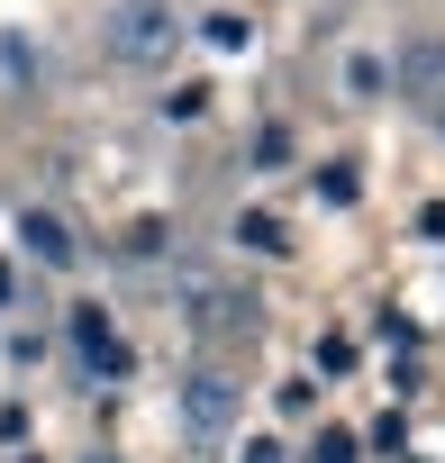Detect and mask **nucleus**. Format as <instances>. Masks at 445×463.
Here are the masks:
<instances>
[{"label": "nucleus", "mask_w": 445, "mask_h": 463, "mask_svg": "<svg viewBox=\"0 0 445 463\" xmlns=\"http://www.w3.org/2000/svg\"><path fill=\"white\" fill-rule=\"evenodd\" d=\"M100 46H109V64L155 73V64H173V46H182V10H173V0H109Z\"/></svg>", "instance_id": "1"}, {"label": "nucleus", "mask_w": 445, "mask_h": 463, "mask_svg": "<svg viewBox=\"0 0 445 463\" xmlns=\"http://www.w3.org/2000/svg\"><path fill=\"white\" fill-rule=\"evenodd\" d=\"M173 300H182V318H191V327H218V336H237V327H255V318H264L246 282L209 273V264H182V273H173Z\"/></svg>", "instance_id": "2"}, {"label": "nucleus", "mask_w": 445, "mask_h": 463, "mask_svg": "<svg viewBox=\"0 0 445 463\" xmlns=\"http://www.w3.org/2000/svg\"><path fill=\"white\" fill-rule=\"evenodd\" d=\"M173 409H182V436H200V445H228V436H237V409H246V391H237L228 373H191Z\"/></svg>", "instance_id": "3"}, {"label": "nucleus", "mask_w": 445, "mask_h": 463, "mask_svg": "<svg viewBox=\"0 0 445 463\" xmlns=\"http://www.w3.org/2000/svg\"><path fill=\"white\" fill-rule=\"evenodd\" d=\"M382 82H391L400 100H418V109H445V37H409V46L382 64Z\"/></svg>", "instance_id": "4"}, {"label": "nucleus", "mask_w": 445, "mask_h": 463, "mask_svg": "<svg viewBox=\"0 0 445 463\" xmlns=\"http://www.w3.org/2000/svg\"><path fill=\"white\" fill-rule=\"evenodd\" d=\"M64 336H73V354H82V373H91V382H118V373H128V336L109 327V309H91V300H82V309H64Z\"/></svg>", "instance_id": "5"}, {"label": "nucleus", "mask_w": 445, "mask_h": 463, "mask_svg": "<svg viewBox=\"0 0 445 463\" xmlns=\"http://www.w3.org/2000/svg\"><path fill=\"white\" fill-rule=\"evenodd\" d=\"M19 237H28V255H37L46 273H73V264H82V246H73V227H64L55 209H19Z\"/></svg>", "instance_id": "6"}, {"label": "nucleus", "mask_w": 445, "mask_h": 463, "mask_svg": "<svg viewBox=\"0 0 445 463\" xmlns=\"http://www.w3.org/2000/svg\"><path fill=\"white\" fill-rule=\"evenodd\" d=\"M228 246H246V255H291V227H282L273 209H237V218H228Z\"/></svg>", "instance_id": "7"}, {"label": "nucleus", "mask_w": 445, "mask_h": 463, "mask_svg": "<svg viewBox=\"0 0 445 463\" xmlns=\"http://www.w3.org/2000/svg\"><path fill=\"white\" fill-rule=\"evenodd\" d=\"M200 37H209L218 55H246V46H255V19H246V10H209V19H200Z\"/></svg>", "instance_id": "8"}, {"label": "nucleus", "mask_w": 445, "mask_h": 463, "mask_svg": "<svg viewBox=\"0 0 445 463\" xmlns=\"http://www.w3.org/2000/svg\"><path fill=\"white\" fill-rule=\"evenodd\" d=\"M346 91H355V100H382V91H391V82H382V55H346Z\"/></svg>", "instance_id": "9"}, {"label": "nucleus", "mask_w": 445, "mask_h": 463, "mask_svg": "<svg viewBox=\"0 0 445 463\" xmlns=\"http://www.w3.org/2000/svg\"><path fill=\"white\" fill-rule=\"evenodd\" d=\"M318 200H327V209H355V200H364L355 164H327V173H318Z\"/></svg>", "instance_id": "10"}, {"label": "nucleus", "mask_w": 445, "mask_h": 463, "mask_svg": "<svg viewBox=\"0 0 445 463\" xmlns=\"http://www.w3.org/2000/svg\"><path fill=\"white\" fill-rule=\"evenodd\" d=\"M209 100H218L209 82H182V91H164V118H209Z\"/></svg>", "instance_id": "11"}, {"label": "nucleus", "mask_w": 445, "mask_h": 463, "mask_svg": "<svg viewBox=\"0 0 445 463\" xmlns=\"http://www.w3.org/2000/svg\"><path fill=\"white\" fill-rule=\"evenodd\" d=\"M355 454H364V436H346V427H327V436L309 445V463H355Z\"/></svg>", "instance_id": "12"}, {"label": "nucleus", "mask_w": 445, "mask_h": 463, "mask_svg": "<svg viewBox=\"0 0 445 463\" xmlns=\"http://www.w3.org/2000/svg\"><path fill=\"white\" fill-rule=\"evenodd\" d=\"M237 463H291V454H282V445H273V436H255V445H246V454H237Z\"/></svg>", "instance_id": "13"}, {"label": "nucleus", "mask_w": 445, "mask_h": 463, "mask_svg": "<svg viewBox=\"0 0 445 463\" xmlns=\"http://www.w3.org/2000/svg\"><path fill=\"white\" fill-rule=\"evenodd\" d=\"M0 309H10V264H0Z\"/></svg>", "instance_id": "14"}, {"label": "nucleus", "mask_w": 445, "mask_h": 463, "mask_svg": "<svg viewBox=\"0 0 445 463\" xmlns=\"http://www.w3.org/2000/svg\"><path fill=\"white\" fill-rule=\"evenodd\" d=\"M19 463H37V454H19Z\"/></svg>", "instance_id": "15"}, {"label": "nucleus", "mask_w": 445, "mask_h": 463, "mask_svg": "<svg viewBox=\"0 0 445 463\" xmlns=\"http://www.w3.org/2000/svg\"><path fill=\"white\" fill-rule=\"evenodd\" d=\"M91 463H109V454H91Z\"/></svg>", "instance_id": "16"}, {"label": "nucleus", "mask_w": 445, "mask_h": 463, "mask_svg": "<svg viewBox=\"0 0 445 463\" xmlns=\"http://www.w3.org/2000/svg\"><path fill=\"white\" fill-rule=\"evenodd\" d=\"M436 118H445V109H436Z\"/></svg>", "instance_id": "17"}]
</instances>
